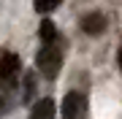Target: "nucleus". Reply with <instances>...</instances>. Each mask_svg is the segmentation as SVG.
I'll list each match as a JSON object with an SVG mask.
<instances>
[{
    "label": "nucleus",
    "instance_id": "6e6552de",
    "mask_svg": "<svg viewBox=\"0 0 122 119\" xmlns=\"http://www.w3.org/2000/svg\"><path fill=\"white\" fill-rule=\"evenodd\" d=\"M33 92H35V81H33V76H27L25 79V100H30Z\"/></svg>",
    "mask_w": 122,
    "mask_h": 119
},
{
    "label": "nucleus",
    "instance_id": "f257e3e1",
    "mask_svg": "<svg viewBox=\"0 0 122 119\" xmlns=\"http://www.w3.org/2000/svg\"><path fill=\"white\" fill-rule=\"evenodd\" d=\"M35 65H38V71L44 73V76L54 79L57 71H60V65H62V54H60V49H57L54 43H46L38 54H35Z\"/></svg>",
    "mask_w": 122,
    "mask_h": 119
},
{
    "label": "nucleus",
    "instance_id": "0eeeda50",
    "mask_svg": "<svg viewBox=\"0 0 122 119\" xmlns=\"http://www.w3.org/2000/svg\"><path fill=\"white\" fill-rule=\"evenodd\" d=\"M57 5H60V0H35V11H41V14L54 11Z\"/></svg>",
    "mask_w": 122,
    "mask_h": 119
},
{
    "label": "nucleus",
    "instance_id": "20e7f679",
    "mask_svg": "<svg viewBox=\"0 0 122 119\" xmlns=\"http://www.w3.org/2000/svg\"><path fill=\"white\" fill-rule=\"evenodd\" d=\"M81 30L87 33V35H100V33L106 30V16H103V14H98V11L87 14V16L81 19Z\"/></svg>",
    "mask_w": 122,
    "mask_h": 119
},
{
    "label": "nucleus",
    "instance_id": "423d86ee",
    "mask_svg": "<svg viewBox=\"0 0 122 119\" xmlns=\"http://www.w3.org/2000/svg\"><path fill=\"white\" fill-rule=\"evenodd\" d=\"M38 35H41V41H44V43H54V38H57V27H54V22L44 19V22H41V27H38Z\"/></svg>",
    "mask_w": 122,
    "mask_h": 119
},
{
    "label": "nucleus",
    "instance_id": "39448f33",
    "mask_svg": "<svg viewBox=\"0 0 122 119\" xmlns=\"http://www.w3.org/2000/svg\"><path fill=\"white\" fill-rule=\"evenodd\" d=\"M30 119H54V100L52 97H41L30 111Z\"/></svg>",
    "mask_w": 122,
    "mask_h": 119
},
{
    "label": "nucleus",
    "instance_id": "f03ea898",
    "mask_svg": "<svg viewBox=\"0 0 122 119\" xmlns=\"http://www.w3.org/2000/svg\"><path fill=\"white\" fill-rule=\"evenodd\" d=\"M22 62L14 52H0V87H14Z\"/></svg>",
    "mask_w": 122,
    "mask_h": 119
},
{
    "label": "nucleus",
    "instance_id": "9d476101",
    "mask_svg": "<svg viewBox=\"0 0 122 119\" xmlns=\"http://www.w3.org/2000/svg\"><path fill=\"white\" fill-rule=\"evenodd\" d=\"M117 60H119V71H122V49H119V54H117Z\"/></svg>",
    "mask_w": 122,
    "mask_h": 119
},
{
    "label": "nucleus",
    "instance_id": "1a4fd4ad",
    "mask_svg": "<svg viewBox=\"0 0 122 119\" xmlns=\"http://www.w3.org/2000/svg\"><path fill=\"white\" fill-rule=\"evenodd\" d=\"M3 111H5V100L0 97V114H3Z\"/></svg>",
    "mask_w": 122,
    "mask_h": 119
},
{
    "label": "nucleus",
    "instance_id": "7ed1b4c3",
    "mask_svg": "<svg viewBox=\"0 0 122 119\" xmlns=\"http://www.w3.org/2000/svg\"><path fill=\"white\" fill-rule=\"evenodd\" d=\"M87 114V97L81 92H68L62 97V119H84Z\"/></svg>",
    "mask_w": 122,
    "mask_h": 119
}]
</instances>
